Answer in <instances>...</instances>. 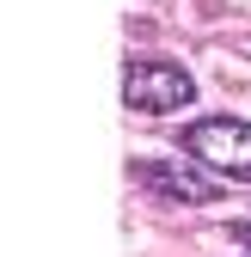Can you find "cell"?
Here are the masks:
<instances>
[{"label": "cell", "mask_w": 251, "mask_h": 257, "mask_svg": "<svg viewBox=\"0 0 251 257\" xmlns=\"http://www.w3.org/2000/svg\"><path fill=\"white\" fill-rule=\"evenodd\" d=\"M184 153L196 159V166H214L221 178H239L251 184V122L239 116H202L184 128Z\"/></svg>", "instance_id": "cell-1"}, {"label": "cell", "mask_w": 251, "mask_h": 257, "mask_svg": "<svg viewBox=\"0 0 251 257\" xmlns=\"http://www.w3.org/2000/svg\"><path fill=\"white\" fill-rule=\"evenodd\" d=\"M122 98L141 116H166V110H184L196 98V80L184 68H172V61H129L122 68Z\"/></svg>", "instance_id": "cell-2"}, {"label": "cell", "mask_w": 251, "mask_h": 257, "mask_svg": "<svg viewBox=\"0 0 251 257\" xmlns=\"http://www.w3.org/2000/svg\"><path fill=\"white\" fill-rule=\"evenodd\" d=\"M135 178L153 190V196L178 202V208H208V202H214V184H208L196 166H178V159H153V166H135Z\"/></svg>", "instance_id": "cell-3"}, {"label": "cell", "mask_w": 251, "mask_h": 257, "mask_svg": "<svg viewBox=\"0 0 251 257\" xmlns=\"http://www.w3.org/2000/svg\"><path fill=\"white\" fill-rule=\"evenodd\" d=\"M233 233H239V239H245V245H251V220H239V227H233Z\"/></svg>", "instance_id": "cell-4"}]
</instances>
